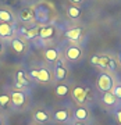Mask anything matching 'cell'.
<instances>
[{
	"label": "cell",
	"mask_w": 121,
	"mask_h": 125,
	"mask_svg": "<svg viewBox=\"0 0 121 125\" xmlns=\"http://www.w3.org/2000/svg\"><path fill=\"white\" fill-rule=\"evenodd\" d=\"M11 33H13V28H11V25L7 22L4 24H0V38H10L11 36Z\"/></svg>",
	"instance_id": "obj_3"
},
{
	"label": "cell",
	"mask_w": 121,
	"mask_h": 125,
	"mask_svg": "<svg viewBox=\"0 0 121 125\" xmlns=\"http://www.w3.org/2000/svg\"><path fill=\"white\" fill-rule=\"evenodd\" d=\"M67 13H68V17H70V18H74V20H75V18L79 17L81 9H79V7H75V6H71V7L68 9Z\"/></svg>",
	"instance_id": "obj_10"
},
{
	"label": "cell",
	"mask_w": 121,
	"mask_h": 125,
	"mask_svg": "<svg viewBox=\"0 0 121 125\" xmlns=\"http://www.w3.org/2000/svg\"><path fill=\"white\" fill-rule=\"evenodd\" d=\"M117 120H118V122L121 124V110L120 111H117Z\"/></svg>",
	"instance_id": "obj_26"
},
{
	"label": "cell",
	"mask_w": 121,
	"mask_h": 125,
	"mask_svg": "<svg viewBox=\"0 0 121 125\" xmlns=\"http://www.w3.org/2000/svg\"><path fill=\"white\" fill-rule=\"evenodd\" d=\"M81 28H74V29H70V31L66 32V36H67L70 40H77L81 35Z\"/></svg>",
	"instance_id": "obj_6"
},
{
	"label": "cell",
	"mask_w": 121,
	"mask_h": 125,
	"mask_svg": "<svg viewBox=\"0 0 121 125\" xmlns=\"http://www.w3.org/2000/svg\"><path fill=\"white\" fill-rule=\"evenodd\" d=\"M103 102L106 103V104H109V106H113V104L116 103V96L113 93H110V92H106V93L103 94Z\"/></svg>",
	"instance_id": "obj_11"
},
{
	"label": "cell",
	"mask_w": 121,
	"mask_h": 125,
	"mask_svg": "<svg viewBox=\"0 0 121 125\" xmlns=\"http://www.w3.org/2000/svg\"><path fill=\"white\" fill-rule=\"evenodd\" d=\"M38 81L40 82H49L50 81V72L45 68H42V70H38Z\"/></svg>",
	"instance_id": "obj_5"
},
{
	"label": "cell",
	"mask_w": 121,
	"mask_h": 125,
	"mask_svg": "<svg viewBox=\"0 0 121 125\" xmlns=\"http://www.w3.org/2000/svg\"><path fill=\"white\" fill-rule=\"evenodd\" d=\"M31 18H32V11L31 10H22V11H21V20L29 21Z\"/></svg>",
	"instance_id": "obj_20"
},
{
	"label": "cell",
	"mask_w": 121,
	"mask_h": 125,
	"mask_svg": "<svg viewBox=\"0 0 121 125\" xmlns=\"http://www.w3.org/2000/svg\"><path fill=\"white\" fill-rule=\"evenodd\" d=\"M67 76V70L63 67V65H58L57 68H56V78H57L58 81L64 79Z\"/></svg>",
	"instance_id": "obj_12"
},
{
	"label": "cell",
	"mask_w": 121,
	"mask_h": 125,
	"mask_svg": "<svg viewBox=\"0 0 121 125\" xmlns=\"http://www.w3.org/2000/svg\"><path fill=\"white\" fill-rule=\"evenodd\" d=\"M53 33H54V28H52V27L42 28V29L39 31V36L43 38V39H47V38H50V36H53Z\"/></svg>",
	"instance_id": "obj_8"
},
{
	"label": "cell",
	"mask_w": 121,
	"mask_h": 125,
	"mask_svg": "<svg viewBox=\"0 0 121 125\" xmlns=\"http://www.w3.org/2000/svg\"><path fill=\"white\" fill-rule=\"evenodd\" d=\"M27 83H28V81L24 78V72L18 71L17 72V85L18 86H24V85H27Z\"/></svg>",
	"instance_id": "obj_19"
},
{
	"label": "cell",
	"mask_w": 121,
	"mask_h": 125,
	"mask_svg": "<svg viewBox=\"0 0 121 125\" xmlns=\"http://www.w3.org/2000/svg\"><path fill=\"white\" fill-rule=\"evenodd\" d=\"M31 75L33 76V78H38V70H32V71H31Z\"/></svg>",
	"instance_id": "obj_25"
},
{
	"label": "cell",
	"mask_w": 121,
	"mask_h": 125,
	"mask_svg": "<svg viewBox=\"0 0 121 125\" xmlns=\"http://www.w3.org/2000/svg\"><path fill=\"white\" fill-rule=\"evenodd\" d=\"M45 57H46V60H49V61H56V60H57V57H58L57 50H54V49H49V50H46Z\"/></svg>",
	"instance_id": "obj_9"
},
{
	"label": "cell",
	"mask_w": 121,
	"mask_h": 125,
	"mask_svg": "<svg viewBox=\"0 0 121 125\" xmlns=\"http://www.w3.org/2000/svg\"><path fill=\"white\" fill-rule=\"evenodd\" d=\"M0 20L4 21V22H10L13 20V15H11V13L6 11V10H0Z\"/></svg>",
	"instance_id": "obj_16"
},
{
	"label": "cell",
	"mask_w": 121,
	"mask_h": 125,
	"mask_svg": "<svg viewBox=\"0 0 121 125\" xmlns=\"http://www.w3.org/2000/svg\"><path fill=\"white\" fill-rule=\"evenodd\" d=\"M113 94L116 96V97L121 99V85H117L114 89H113Z\"/></svg>",
	"instance_id": "obj_23"
},
{
	"label": "cell",
	"mask_w": 121,
	"mask_h": 125,
	"mask_svg": "<svg viewBox=\"0 0 121 125\" xmlns=\"http://www.w3.org/2000/svg\"><path fill=\"white\" fill-rule=\"evenodd\" d=\"M0 52H1V45H0Z\"/></svg>",
	"instance_id": "obj_29"
},
{
	"label": "cell",
	"mask_w": 121,
	"mask_h": 125,
	"mask_svg": "<svg viewBox=\"0 0 121 125\" xmlns=\"http://www.w3.org/2000/svg\"><path fill=\"white\" fill-rule=\"evenodd\" d=\"M24 33H25V36L27 38H35L38 33H39V31H38V28H32V29H29V31H24Z\"/></svg>",
	"instance_id": "obj_21"
},
{
	"label": "cell",
	"mask_w": 121,
	"mask_h": 125,
	"mask_svg": "<svg viewBox=\"0 0 121 125\" xmlns=\"http://www.w3.org/2000/svg\"><path fill=\"white\" fill-rule=\"evenodd\" d=\"M68 93V86L67 85H58L56 88V94L57 96H66Z\"/></svg>",
	"instance_id": "obj_18"
},
{
	"label": "cell",
	"mask_w": 121,
	"mask_h": 125,
	"mask_svg": "<svg viewBox=\"0 0 121 125\" xmlns=\"http://www.w3.org/2000/svg\"><path fill=\"white\" fill-rule=\"evenodd\" d=\"M79 56H81V50L78 47H70L67 50V57L70 60H78Z\"/></svg>",
	"instance_id": "obj_7"
},
{
	"label": "cell",
	"mask_w": 121,
	"mask_h": 125,
	"mask_svg": "<svg viewBox=\"0 0 121 125\" xmlns=\"http://www.w3.org/2000/svg\"><path fill=\"white\" fill-rule=\"evenodd\" d=\"M118 61L121 62V53H120V56H118Z\"/></svg>",
	"instance_id": "obj_28"
},
{
	"label": "cell",
	"mask_w": 121,
	"mask_h": 125,
	"mask_svg": "<svg viewBox=\"0 0 121 125\" xmlns=\"http://www.w3.org/2000/svg\"><path fill=\"white\" fill-rule=\"evenodd\" d=\"M9 103H10V96L9 94H1V96H0V106L4 107V106H7Z\"/></svg>",
	"instance_id": "obj_22"
},
{
	"label": "cell",
	"mask_w": 121,
	"mask_h": 125,
	"mask_svg": "<svg viewBox=\"0 0 121 125\" xmlns=\"http://www.w3.org/2000/svg\"><path fill=\"white\" fill-rule=\"evenodd\" d=\"M90 61H92V64H95V65H98V61H99V57H98V56H93V57L90 58Z\"/></svg>",
	"instance_id": "obj_24"
},
{
	"label": "cell",
	"mask_w": 121,
	"mask_h": 125,
	"mask_svg": "<svg viewBox=\"0 0 121 125\" xmlns=\"http://www.w3.org/2000/svg\"><path fill=\"white\" fill-rule=\"evenodd\" d=\"M75 125H82V124H75Z\"/></svg>",
	"instance_id": "obj_30"
},
{
	"label": "cell",
	"mask_w": 121,
	"mask_h": 125,
	"mask_svg": "<svg viewBox=\"0 0 121 125\" xmlns=\"http://www.w3.org/2000/svg\"><path fill=\"white\" fill-rule=\"evenodd\" d=\"M35 120L39 121V122H45V121L49 120V115H47L45 111H36L35 113Z\"/></svg>",
	"instance_id": "obj_17"
},
{
	"label": "cell",
	"mask_w": 121,
	"mask_h": 125,
	"mask_svg": "<svg viewBox=\"0 0 121 125\" xmlns=\"http://www.w3.org/2000/svg\"><path fill=\"white\" fill-rule=\"evenodd\" d=\"M54 118L57 121H66L68 118V111L67 110H60V111H57L54 114Z\"/></svg>",
	"instance_id": "obj_15"
},
{
	"label": "cell",
	"mask_w": 121,
	"mask_h": 125,
	"mask_svg": "<svg viewBox=\"0 0 121 125\" xmlns=\"http://www.w3.org/2000/svg\"><path fill=\"white\" fill-rule=\"evenodd\" d=\"M11 102L15 106H22L25 102V96L22 92H14V93H11Z\"/></svg>",
	"instance_id": "obj_4"
},
{
	"label": "cell",
	"mask_w": 121,
	"mask_h": 125,
	"mask_svg": "<svg viewBox=\"0 0 121 125\" xmlns=\"http://www.w3.org/2000/svg\"><path fill=\"white\" fill-rule=\"evenodd\" d=\"M72 96L78 103H84L86 100V90L84 88H81V86H77L72 90Z\"/></svg>",
	"instance_id": "obj_2"
},
{
	"label": "cell",
	"mask_w": 121,
	"mask_h": 125,
	"mask_svg": "<svg viewBox=\"0 0 121 125\" xmlns=\"http://www.w3.org/2000/svg\"><path fill=\"white\" fill-rule=\"evenodd\" d=\"M11 46H13V49L17 52V53H21V52H24V43L21 42L20 39H14L13 42H11Z\"/></svg>",
	"instance_id": "obj_13"
},
{
	"label": "cell",
	"mask_w": 121,
	"mask_h": 125,
	"mask_svg": "<svg viewBox=\"0 0 121 125\" xmlns=\"http://www.w3.org/2000/svg\"><path fill=\"white\" fill-rule=\"evenodd\" d=\"M72 3H81V1H82V0H71Z\"/></svg>",
	"instance_id": "obj_27"
},
{
	"label": "cell",
	"mask_w": 121,
	"mask_h": 125,
	"mask_svg": "<svg viewBox=\"0 0 121 125\" xmlns=\"http://www.w3.org/2000/svg\"><path fill=\"white\" fill-rule=\"evenodd\" d=\"M75 117L78 120H86L88 118V111H86V108L84 107H79L75 110Z\"/></svg>",
	"instance_id": "obj_14"
},
{
	"label": "cell",
	"mask_w": 121,
	"mask_h": 125,
	"mask_svg": "<svg viewBox=\"0 0 121 125\" xmlns=\"http://www.w3.org/2000/svg\"><path fill=\"white\" fill-rule=\"evenodd\" d=\"M98 86H99V89L102 90V92H104V93L106 92H110V89L113 88L111 76L107 75V74H102L98 79Z\"/></svg>",
	"instance_id": "obj_1"
}]
</instances>
